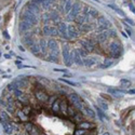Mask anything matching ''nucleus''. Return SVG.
Instances as JSON below:
<instances>
[{
    "mask_svg": "<svg viewBox=\"0 0 135 135\" xmlns=\"http://www.w3.org/2000/svg\"><path fill=\"white\" fill-rule=\"evenodd\" d=\"M109 53H110V56L112 58H118L122 55V53H123V48L121 46V43L119 41H117V42H111L109 44Z\"/></svg>",
    "mask_w": 135,
    "mask_h": 135,
    "instance_id": "f257e3e1",
    "label": "nucleus"
},
{
    "mask_svg": "<svg viewBox=\"0 0 135 135\" xmlns=\"http://www.w3.org/2000/svg\"><path fill=\"white\" fill-rule=\"evenodd\" d=\"M82 8H83V4L79 2V1H76L74 2L73 4V8H71V11L68 13L67 17H66V20L68 22H71V21H75V19L77 17L78 14H80V12L82 11Z\"/></svg>",
    "mask_w": 135,
    "mask_h": 135,
    "instance_id": "f03ea898",
    "label": "nucleus"
},
{
    "mask_svg": "<svg viewBox=\"0 0 135 135\" xmlns=\"http://www.w3.org/2000/svg\"><path fill=\"white\" fill-rule=\"evenodd\" d=\"M68 100L70 101V103L73 104L76 108H78V109H80V110L84 109V106H83L82 101H81V98L79 97V95H77L76 93H70L68 95Z\"/></svg>",
    "mask_w": 135,
    "mask_h": 135,
    "instance_id": "7ed1b4c3",
    "label": "nucleus"
},
{
    "mask_svg": "<svg viewBox=\"0 0 135 135\" xmlns=\"http://www.w3.org/2000/svg\"><path fill=\"white\" fill-rule=\"evenodd\" d=\"M21 19H22V21H27V22H29L30 24H33V25H36L38 23L37 15L30 13L29 11H27V10H24V12L21 14Z\"/></svg>",
    "mask_w": 135,
    "mask_h": 135,
    "instance_id": "20e7f679",
    "label": "nucleus"
},
{
    "mask_svg": "<svg viewBox=\"0 0 135 135\" xmlns=\"http://www.w3.org/2000/svg\"><path fill=\"white\" fill-rule=\"evenodd\" d=\"M48 42H49V54L58 57L60 53L62 52V50H60L58 43H57L55 40H54V39H51V40H49Z\"/></svg>",
    "mask_w": 135,
    "mask_h": 135,
    "instance_id": "39448f33",
    "label": "nucleus"
},
{
    "mask_svg": "<svg viewBox=\"0 0 135 135\" xmlns=\"http://www.w3.org/2000/svg\"><path fill=\"white\" fill-rule=\"evenodd\" d=\"M35 97L39 103H48L49 102V95L47 94V92H44L43 90H36L35 91Z\"/></svg>",
    "mask_w": 135,
    "mask_h": 135,
    "instance_id": "423d86ee",
    "label": "nucleus"
},
{
    "mask_svg": "<svg viewBox=\"0 0 135 135\" xmlns=\"http://www.w3.org/2000/svg\"><path fill=\"white\" fill-rule=\"evenodd\" d=\"M43 34L46 36H58L57 27L55 26H50V25H44L43 26Z\"/></svg>",
    "mask_w": 135,
    "mask_h": 135,
    "instance_id": "0eeeda50",
    "label": "nucleus"
},
{
    "mask_svg": "<svg viewBox=\"0 0 135 135\" xmlns=\"http://www.w3.org/2000/svg\"><path fill=\"white\" fill-rule=\"evenodd\" d=\"M57 30H58V36H61L62 38L68 39V26L65 23H60L57 25Z\"/></svg>",
    "mask_w": 135,
    "mask_h": 135,
    "instance_id": "6e6552de",
    "label": "nucleus"
},
{
    "mask_svg": "<svg viewBox=\"0 0 135 135\" xmlns=\"http://www.w3.org/2000/svg\"><path fill=\"white\" fill-rule=\"evenodd\" d=\"M80 31L78 30V28L76 26L69 25L68 26V39H76L79 37Z\"/></svg>",
    "mask_w": 135,
    "mask_h": 135,
    "instance_id": "1a4fd4ad",
    "label": "nucleus"
},
{
    "mask_svg": "<svg viewBox=\"0 0 135 135\" xmlns=\"http://www.w3.org/2000/svg\"><path fill=\"white\" fill-rule=\"evenodd\" d=\"M81 47H82L88 53H91L94 51L95 46L90 41V40H84V41H81Z\"/></svg>",
    "mask_w": 135,
    "mask_h": 135,
    "instance_id": "9d476101",
    "label": "nucleus"
},
{
    "mask_svg": "<svg viewBox=\"0 0 135 135\" xmlns=\"http://www.w3.org/2000/svg\"><path fill=\"white\" fill-rule=\"evenodd\" d=\"M70 47H69V44L68 43H65L64 46H63L62 48V54H63V58H64V62H65V64L67 63L68 58H69V54H70Z\"/></svg>",
    "mask_w": 135,
    "mask_h": 135,
    "instance_id": "9b49d317",
    "label": "nucleus"
},
{
    "mask_svg": "<svg viewBox=\"0 0 135 135\" xmlns=\"http://www.w3.org/2000/svg\"><path fill=\"white\" fill-rule=\"evenodd\" d=\"M109 37H110L109 29H107V30H104V31H102V33L98 34V35L96 36V39H97V41L100 42V43H103V42H105Z\"/></svg>",
    "mask_w": 135,
    "mask_h": 135,
    "instance_id": "f8f14e48",
    "label": "nucleus"
},
{
    "mask_svg": "<svg viewBox=\"0 0 135 135\" xmlns=\"http://www.w3.org/2000/svg\"><path fill=\"white\" fill-rule=\"evenodd\" d=\"M78 128L79 129H84L87 131H90V130H93L95 128V124L92 123V122H89V121H82V122H79Z\"/></svg>",
    "mask_w": 135,
    "mask_h": 135,
    "instance_id": "ddd939ff",
    "label": "nucleus"
},
{
    "mask_svg": "<svg viewBox=\"0 0 135 135\" xmlns=\"http://www.w3.org/2000/svg\"><path fill=\"white\" fill-rule=\"evenodd\" d=\"M1 125L3 128V131L4 133L8 135V134H12L13 133V130H14V127L11 124V122H1Z\"/></svg>",
    "mask_w": 135,
    "mask_h": 135,
    "instance_id": "4468645a",
    "label": "nucleus"
},
{
    "mask_svg": "<svg viewBox=\"0 0 135 135\" xmlns=\"http://www.w3.org/2000/svg\"><path fill=\"white\" fill-rule=\"evenodd\" d=\"M33 26H34V25L30 24L29 22H27V21H21V23H20V30H21L22 33H24V31H26V30L30 29Z\"/></svg>",
    "mask_w": 135,
    "mask_h": 135,
    "instance_id": "2eb2a0df",
    "label": "nucleus"
},
{
    "mask_svg": "<svg viewBox=\"0 0 135 135\" xmlns=\"http://www.w3.org/2000/svg\"><path fill=\"white\" fill-rule=\"evenodd\" d=\"M39 44H40V48H41V52L43 54L49 53V42L48 41H46L44 39H41Z\"/></svg>",
    "mask_w": 135,
    "mask_h": 135,
    "instance_id": "dca6fc26",
    "label": "nucleus"
},
{
    "mask_svg": "<svg viewBox=\"0 0 135 135\" xmlns=\"http://www.w3.org/2000/svg\"><path fill=\"white\" fill-rule=\"evenodd\" d=\"M75 22L77 25H82L87 22V15L83 14V13H81V14H78L77 17L75 19Z\"/></svg>",
    "mask_w": 135,
    "mask_h": 135,
    "instance_id": "f3484780",
    "label": "nucleus"
},
{
    "mask_svg": "<svg viewBox=\"0 0 135 135\" xmlns=\"http://www.w3.org/2000/svg\"><path fill=\"white\" fill-rule=\"evenodd\" d=\"M75 52V64H77L78 66H81V65H83V60H82V56L80 55V53L77 50L74 51Z\"/></svg>",
    "mask_w": 135,
    "mask_h": 135,
    "instance_id": "a211bd4d",
    "label": "nucleus"
},
{
    "mask_svg": "<svg viewBox=\"0 0 135 135\" xmlns=\"http://www.w3.org/2000/svg\"><path fill=\"white\" fill-rule=\"evenodd\" d=\"M52 110H53V112H55V114L61 112V101L57 100V98L52 104Z\"/></svg>",
    "mask_w": 135,
    "mask_h": 135,
    "instance_id": "6ab92c4d",
    "label": "nucleus"
},
{
    "mask_svg": "<svg viewBox=\"0 0 135 135\" xmlns=\"http://www.w3.org/2000/svg\"><path fill=\"white\" fill-rule=\"evenodd\" d=\"M54 1H55V0H43V1L40 3L41 4V8L44 9V10H49V9L53 6Z\"/></svg>",
    "mask_w": 135,
    "mask_h": 135,
    "instance_id": "aec40b11",
    "label": "nucleus"
},
{
    "mask_svg": "<svg viewBox=\"0 0 135 135\" xmlns=\"http://www.w3.org/2000/svg\"><path fill=\"white\" fill-rule=\"evenodd\" d=\"M95 64H96V58H94V57H89V58L83 60V65L87 67H92Z\"/></svg>",
    "mask_w": 135,
    "mask_h": 135,
    "instance_id": "412c9836",
    "label": "nucleus"
},
{
    "mask_svg": "<svg viewBox=\"0 0 135 135\" xmlns=\"http://www.w3.org/2000/svg\"><path fill=\"white\" fill-rule=\"evenodd\" d=\"M97 25H98V26L106 25V26H108V27L111 26V24L108 22V21L106 20V17H104V16H98V17H97Z\"/></svg>",
    "mask_w": 135,
    "mask_h": 135,
    "instance_id": "4be33fe9",
    "label": "nucleus"
},
{
    "mask_svg": "<svg viewBox=\"0 0 135 135\" xmlns=\"http://www.w3.org/2000/svg\"><path fill=\"white\" fill-rule=\"evenodd\" d=\"M73 4L74 2L71 0H66L65 3H64V13H69L71 11V8H73Z\"/></svg>",
    "mask_w": 135,
    "mask_h": 135,
    "instance_id": "5701e85b",
    "label": "nucleus"
},
{
    "mask_svg": "<svg viewBox=\"0 0 135 135\" xmlns=\"http://www.w3.org/2000/svg\"><path fill=\"white\" fill-rule=\"evenodd\" d=\"M30 51L33 52V54H35V55H38V54L41 52V48H40V44L39 43H34L33 46L30 47Z\"/></svg>",
    "mask_w": 135,
    "mask_h": 135,
    "instance_id": "b1692460",
    "label": "nucleus"
},
{
    "mask_svg": "<svg viewBox=\"0 0 135 135\" xmlns=\"http://www.w3.org/2000/svg\"><path fill=\"white\" fill-rule=\"evenodd\" d=\"M15 115L20 118V121H25V120H27V117H28V116H27L22 109H21V110H20V109H17V110L15 111Z\"/></svg>",
    "mask_w": 135,
    "mask_h": 135,
    "instance_id": "393cba45",
    "label": "nucleus"
},
{
    "mask_svg": "<svg viewBox=\"0 0 135 135\" xmlns=\"http://www.w3.org/2000/svg\"><path fill=\"white\" fill-rule=\"evenodd\" d=\"M96 112H97V116L100 117V119H101V120L105 121V120L108 119V118H107V116L105 115V112H103V109H101V107H97V106H96Z\"/></svg>",
    "mask_w": 135,
    "mask_h": 135,
    "instance_id": "a878e982",
    "label": "nucleus"
},
{
    "mask_svg": "<svg viewBox=\"0 0 135 135\" xmlns=\"http://www.w3.org/2000/svg\"><path fill=\"white\" fill-rule=\"evenodd\" d=\"M68 105L65 101H61V112L63 115H67V111H68Z\"/></svg>",
    "mask_w": 135,
    "mask_h": 135,
    "instance_id": "bb28decb",
    "label": "nucleus"
},
{
    "mask_svg": "<svg viewBox=\"0 0 135 135\" xmlns=\"http://www.w3.org/2000/svg\"><path fill=\"white\" fill-rule=\"evenodd\" d=\"M74 63H75V52H74V51H70L69 58H68V61H67V63H66V66L70 67L71 65L74 64Z\"/></svg>",
    "mask_w": 135,
    "mask_h": 135,
    "instance_id": "cd10ccee",
    "label": "nucleus"
},
{
    "mask_svg": "<svg viewBox=\"0 0 135 135\" xmlns=\"http://www.w3.org/2000/svg\"><path fill=\"white\" fill-rule=\"evenodd\" d=\"M23 42H24V44H25V46L29 47V48L33 46L34 43H35V42H34V40L31 39V37H30V36H28V37H27V36H26V37H24V38H23Z\"/></svg>",
    "mask_w": 135,
    "mask_h": 135,
    "instance_id": "c85d7f7f",
    "label": "nucleus"
},
{
    "mask_svg": "<svg viewBox=\"0 0 135 135\" xmlns=\"http://www.w3.org/2000/svg\"><path fill=\"white\" fill-rule=\"evenodd\" d=\"M79 29L82 31V33H87L89 30H91L92 29V26L90 25V24H82V25H79Z\"/></svg>",
    "mask_w": 135,
    "mask_h": 135,
    "instance_id": "c756f323",
    "label": "nucleus"
},
{
    "mask_svg": "<svg viewBox=\"0 0 135 135\" xmlns=\"http://www.w3.org/2000/svg\"><path fill=\"white\" fill-rule=\"evenodd\" d=\"M115 58H106L105 61H104V64L101 66L102 68H108V67H110L112 64H114V61Z\"/></svg>",
    "mask_w": 135,
    "mask_h": 135,
    "instance_id": "7c9ffc66",
    "label": "nucleus"
},
{
    "mask_svg": "<svg viewBox=\"0 0 135 135\" xmlns=\"http://www.w3.org/2000/svg\"><path fill=\"white\" fill-rule=\"evenodd\" d=\"M88 14L91 15L92 19H97V17H98V11L96 10V9H94V8H90Z\"/></svg>",
    "mask_w": 135,
    "mask_h": 135,
    "instance_id": "2f4dec72",
    "label": "nucleus"
},
{
    "mask_svg": "<svg viewBox=\"0 0 135 135\" xmlns=\"http://www.w3.org/2000/svg\"><path fill=\"white\" fill-rule=\"evenodd\" d=\"M108 92L114 94V95H116V96H121L124 93L123 91H121V90H118V89H108Z\"/></svg>",
    "mask_w": 135,
    "mask_h": 135,
    "instance_id": "473e14b6",
    "label": "nucleus"
},
{
    "mask_svg": "<svg viewBox=\"0 0 135 135\" xmlns=\"http://www.w3.org/2000/svg\"><path fill=\"white\" fill-rule=\"evenodd\" d=\"M120 85L123 87V88H129V87H131V81L128 80V79H121L120 80Z\"/></svg>",
    "mask_w": 135,
    "mask_h": 135,
    "instance_id": "72a5a7b5",
    "label": "nucleus"
},
{
    "mask_svg": "<svg viewBox=\"0 0 135 135\" xmlns=\"http://www.w3.org/2000/svg\"><path fill=\"white\" fill-rule=\"evenodd\" d=\"M84 111L87 112V115H88V116H90V117H91V118H93V119H94L95 117H96L95 112H94V111H93V110L91 109V108H89V107H85V108H84Z\"/></svg>",
    "mask_w": 135,
    "mask_h": 135,
    "instance_id": "f704fd0d",
    "label": "nucleus"
},
{
    "mask_svg": "<svg viewBox=\"0 0 135 135\" xmlns=\"http://www.w3.org/2000/svg\"><path fill=\"white\" fill-rule=\"evenodd\" d=\"M1 122H10V117L6 111H1Z\"/></svg>",
    "mask_w": 135,
    "mask_h": 135,
    "instance_id": "c9c22d12",
    "label": "nucleus"
},
{
    "mask_svg": "<svg viewBox=\"0 0 135 135\" xmlns=\"http://www.w3.org/2000/svg\"><path fill=\"white\" fill-rule=\"evenodd\" d=\"M47 61H48V62H51V63H58V57L49 54V55L47 56Z\"/></svg>",
    "mask_w": 135,
    "mask_h": 135,
    "instance_id": "e433bc0d",
    "label": "nucleus"
},
{
    "mask_svg": "<svg viewBox=\"0 0 135 135\" xmlns=\"http://www.w3.org/2000/svg\"><path fill=\"white\" fill-rule=\"evenodd\" d=\"M22 110H23L27 116H28V115H30V112H31V107H30L28 104H27V105H24L23 108H22Z\"/></svg>",
    "mask_w": 135,
    "mask_h": 135,
    "instance_id": "4c0bfd02",
    "label": "nucleus"
},
{
    "mask_svg": "<svg viewBox=\"0 0 135 135\" xmlns=\"http://www.w3.org/2000/svg\"><path fill=\"white\" fill-rule=\"evenodd\" d=\"M22 104H28V98H27V96L25 95V94H23L22 96H20L19 98H17Z\"/></svg>",
    "mask_w": 135,
    "mask_h": 135,
    "instance_id": "58836bf2",
    "label": "nucleus"
},
{
    "mask_svg": "<svg viewBox=\"0 0 135 135\" xmlns=\"http://www.w3.org/2000/svg\"><path fill=\"white\" fill-rule=\"evenodd\" d=\"M61 81H63V82H65V83H67L68 85H71V87H77V83L76 82H73V81H70V80H66V79H60Z\"/></svg>",
    "mask_w": 135,
    "mask_h": 135,
    "instance_id": "ea45409f",
    "label": "nucleus"
},
{
    "mask_svg": "<svg viewBox=\"0 0 135 135\" xmlns=\"http://www.w3.org/2000/svg\"><path fill=\"white\" fill-rule=\"evenodd\" d=\"M108 7H109L110 9H112V10H115V11H116L117 13H118V14H120V15H122V16L124 15V13H123V12H122L121 10H119V9H118V8H117L116 6H110V4H109V6H108Z\"/></svg>",
    "mask_w": 135,
    "mask_h": 135,
    "instance_id": "a19ab883",
    "label": "nucleus"
},
{
    "mask_svg": "<svg viewBox=\"0 0 135 135\" xmlns=\"http://www.w3.org/2000/svg\"><path fill=\"white\" fill-rule=\"evenodd\" d=\"M67 115L69 116V117H73V118H74V117L77 115V112H75V110L73 109V108H71V107H68V111H67Z\"/></svg>",
    "mask_w": 135,
    "mask_h": 135,
    "instance_id": "79ce46f5",
    "label": "nucleus"
},
{
    "mask_svg": "<svg viewBox=\"0 0 135 135\" xmlns=\"http://www.w3.org/2000/svg\"><path fill=\"white\" fill-rule=\"evenodd\" d=\"M13 93H14V96H15L16 98H19L20 96H22V95L24 94V93H23V92L21 91V90H20V89H15V91H14Z\"/></svg>",
    "mask_w": 135,
    "mask_h": 135,
    "instance_id": "37998d69",
    "label": "nucleus"
},
{
    "mask_svg": "<svg viewBox=\"0 0 135 135\" xmlns=\"http://www.w3.org/2000/svg\"><path fill=\"white\" fill-rule=\"evenodd\" d=\"M85 133H87V130H84V129H78V130H76L75 135H85Z\"/></svg>",
    "mask_w": 135,
    "mask_h": 135,
    "instance_id": "c03bdc74",
    "label": "nucleus"
},
{
    "mask_svg": "<svg viewBox=\"0 0 135 135\" xmlns=\"http://www.w3.org/2000/svg\"><path fill=\"white\" fill-rule=\"evenodd\" d=\"M78 51H79V53H80V55L82 56V57H87L88 56V52L82 48V49H78Z\"/></svg>",
    "mask_w": 135,
    "mask_h": 135,
    "instance_id": "a18cd8bd",
    "label": "nucleus"
},
{
    "mask_svg": "<svg viewBox=\"0 0 135 135\" xmlns=\"http://www.w3.org/2000/svg\"><path fill=\"white\" fill-rule=\"evenodd\" d=\"M74 119H75L76 122H80V120L82 119V115H81L80 112H77V115L74 117Z\"/></svg>",
    "mask_w": 135,
    "mask_h": 135,
    "instance_id": "49530a36",
    "label": "nucleus"
},
{
    "mask_svg": "<svg viewBox=\"0 0 135 135\" xmlns=\"http://www.w3.org/2000/svg\"><path fill=\"white\" fill-rule=\"evenodd\" d=\"M100 106L103 108L104 110H107V109H108V105H107V103H105V102H100Z\"/></svg>",
    "mask_w": 135,
    "mask_h": 135,
    "instance_id": "de8ad7c7",
    "label": "nucleus"
},
{
    "mask_svg": "<svg viewBox=\"0 0 135 135\" xmlns=\"http://www.w3.org/2000/svg\"><path fill=\"white\" fill-rule=\"evenodd\" d=\"M101 96L103 97V98H105V100H108V101H111V97H109L108 95H106V94H104V93H102L101 94Z\"/></svg>",
    "mask_w": 135,
    "mask_h": 135,
    "instance_id": "09e8293b",
    "label": "nucleus"
},
{
    "mask_svg": "<svg viewBox=\"0 0 135 135\" xmlns=\"http://www.w3.org/2000/svg\"><path fill=\"white\" fill-rule=\"evenodd\" d=\"M129 8H130V10L135 14V7H134L132 3H129Z\"/></svg>",
    "mask_w": 135,
    "mask_h": 135,
    "instance_id": "8fccbe9b",
    "label": "nucleus"
},
{
    "mask_svg": "<svg viewBox=\"0 0 135 135\" xmlns=\"http://www.w3.org/2000/svg\"><path fill=\"white\" fill-rule=\"evenodd\" d=\"M124 20H125V21H127V22H128L129 24H131V25H133V24H134V22H133L132 20H130V19H128V17H124Z\"/></svg>",
    "mask_w": 135,
    "mask_h": 135,
    "instance_id": "3c124183",
    "label": "nucleus"
},
{
    "mask_svg": "<svg viewBox=\"0 0 135 135\" xmlns=\"http://www.w3.org/2000/svg\"><path fill=\"white\" fill-rule=\"evenodd\" d=\"M54 71H61V73H67V70H66V69H57V68L54 69Z\"/></svg>",
    "mask_w": 135,
    "mask_h": 135,
    "instance_id": "603ef678",
    "label": "nucleus"
},
{
    "mask_svg": "<svg viewBox=\"0 0 135 135\" xmlns=\"http://www.w3.org/2000/svg\"><path fill=\"white\" fill-rule=\"evenodd\" d=\"M128 93H129V94H135V89H133V90H129Z\"/></svg>",
    "mask_w": 135,
    "mask_h": 135,
    "instance_id": "864d4df0",
    "label": "nucleus"
},
{
    "mask_svg": "<svg viewBox=\"0 0 135 135\" xmlns=\"http://www.w3.org/2000/svg\"><path fill=\"white\" fill-rule=\"evenodd\" d=\"M3 35H4V37H6L7 39H9V36H8V33H7V31H3Z\"/></svg>",
    "mask_w": 135,
    "mask_h": 135,
    "instance_id": "5fc2aeb1",
    "label": "nucleus"
},
{
    "mask_svg": "<svg viewBox=\"0 0 135 135\" xmlns=\"http://www.w3.org/2000/svg\"><path fill=\"white\" fill-rule=\"evenodd\" d=\"M102 135H110V133H108V132H106V133H104V134H102Z\"/></svg>",
    "mask_w": 135,
    "mask_h": 135,
    "instance_id": "6e6d98bb",
    "label": "nucleus"
},
{
    "mask_svg": "<svg viewBox=\"0 0 135 135\" xmlns=\"http://www.w3.org/2000/svg\"><path fill=\"white\" fill-rule=\"evenodd\" d=\"M19 49H20L21 51H24V49H23V47H19Z\"/></svg>",
    "mask_w": 135,
    "mask_h": 135,
    "instance_id": "4d7b16f0",
    "label": "nucleus"
},
{
    "mask_svg": "<svg viewBox=\"0 0 135 135\" xmlns=\"http://www.w3.org/2000/svg\"><path fill=\"white\" fill-rule=\"evenodd\" d=\"M94 1H97V0H94Z\"/></svg>",
    "mask_w": 135,
    "mask_h": 135,
    "instance_id": "13d9d810",
    "label": "nucleus"
}]
</instances>
